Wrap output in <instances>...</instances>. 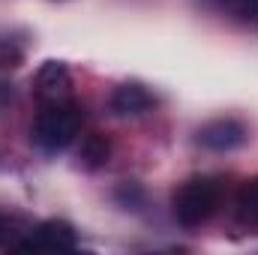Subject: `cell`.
<instances>
[{"label":"cell","mask_w":258,"mask_h":255,"mask_svg":"<svg viewBox=\"0 0 258 255\" xmlns=\"http://www.w3.org/2000/svg\"><path fill=\"white\" fill-rule=\"evenodd\" d=\"M237 213H240L243 222L258 225V177L249 180V183L240 189V195H237Z\"/></svg>","instance_id":"ba28073f"},{"label":"cell","mask_w":258,"mask_h":255,"mask_svg":"<svg viewBox=\"0 0 258 255\" xmlns=\"http://www.w3.org/2000/svg\"><path fill=\"white\" fill-rule=\"evenodd\" d=\"M18 63H21V48L0 39V66H18Z\"/></svg>","instance_id":"8fae6325"},{"label":"cell","mask_w":258,"mask_h":255,"mask_svg":"<svg viewBox=\"0 0 258 255\" xmlns=\"http://www.w3.org/2000/svg\"><path fill=\"white\" fill-rule=\"evenodd\" d=\"M75 246H78V234L63 219H45L36 228L24 231V237L15 243V249L21 252H66Z\"/></svg>","instance_id":"3957f363"},{"label":"cell","mask_w":258,"mask_h":255,"mask_svg":"<svg viewBox=\"0 0 258 255\" xmlns=\"http://www.w3.org/2000/svg\"><path fill=\"white\" fill-rule=\"evenodd\" d=\"M222 6H228L243 21H255L258 18V0H222Z\"/></svg>","instance_id":"30bf717a"},{"label":"cell","mask_w":258,"mask_h":255,"mask_svg":"<svg viewBox=\"0 0 258 255\" xmlns=\"http://www.w3.org/2000/svg\"><path fill=\"white\" fill-rule=\"evenodd\" d=\"M78 159H81V165H84V168H90V171H96V168L108 165V159H111V141H108L105 135H99V132L84 135L81 150H78Z\"/></svg>","instance_id":"52a82bcc"},{"label":"cell","mask_w":258,"mask_h":255,"mask_svg":"<svg viewBox=\"0 0 258 255\" xmlns=\"http://www.w3.org/2000/svg\"><path fill=\"white\" fill-rule=\"evenodd\" d=\"M246 126L234 117H219V120H210L198 129V144L207 147V150H216V153H225V150H234L246 141Z\"/></svg>","instance_id":"277c9868"},{"label":"cell","mask_w":258,"mask_h":255,"mask_svg":"<svg viewBox=\"0 0 258 255\" xmlns=\"http://www.w3.org/2000/svg\"><path fill=\"white\" fill-rule=\"evenodd\" d=\"M222 201V183L216 177H189L180 189L174 192V219L183 228H198L207 222Z\"/></svg>","instance_id":"7a4b0ae2"},{"label":"cell","mask_w":258,"mask_h":255,"mask_svg":"<svg viewBox=\"0 0 258 255\" xmlns=\"http://www.w3.org/2000/svg\"><path fill=\"white\" fill-rule=\"evenodd\" d=\"M111 111L120 114V117H135V114H144L156 105L153 93L141 84H120L114 93H111Z\"/></svg>","instance_id":"8992f818"},{"label":"cell","mask_w":258,"mask_h":255,"mask_svg":"<svg viewBox=\"0 0 258 255\" xmlns=\"http://www.w3.org/2000/svg\"><path fill=\"white\" fill-rule=\"evenodd\" d=\"M21 228H18V222L12 219V216H6V213H0V246H15L18 240H21Z\"/></svg>","instance_id":"9c48e42d"},{"label":"cell","mask_w":258,"mask_h":255,"mask_svg":"<svg viewBox=\"0 0 258 255\" xmlns=\"http://www.w3.org/2000/svg\"><path fill=\"white\" fill-rule=\"evenodd\" d=\"M81 129V111L69 99L45 102L42 111L33 120V141L45 153H60L66 150Z\"/></svg>","instance_id":"6da1fadb"},{"label":"cell","mask_w":258,"mask_h":255,"mask_svg":"<svg viewBox=\"0 0 258 255\" xmlns=\"http://www.w3.org/2000/svg\"><path fill=\"white\" fill-rule=\"evenodd\" d=\"M33 87H36V96L42 102L66 99V93H69V69H66V63H60V60H45V63L39 66V72H36Z\"/></svg>","instance_id":"5b68a950"}]
</instances>
